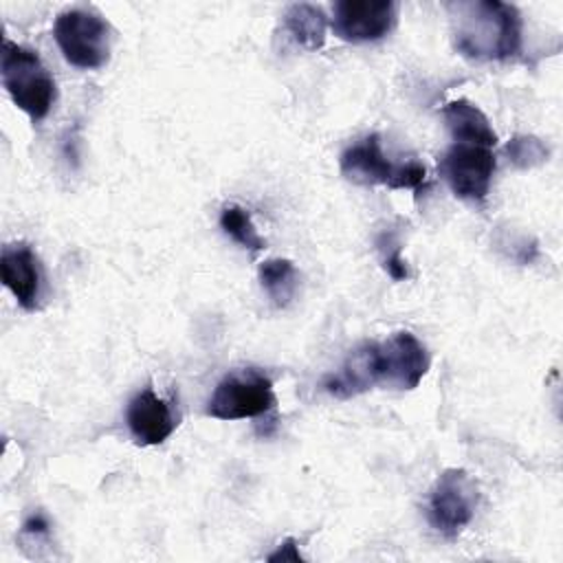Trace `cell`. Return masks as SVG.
<instances>
[{"mask_svg": "<svg viewBox=\"0 0 563 563\" xmlns=\"http://www.w3.org/2000/svg\"><path fill=\"white\" fill-rule=\"evenodd\" d=\"M341 174L358 185H383L389 189H420L427 169L418 161L394 163L380 150L378 134L365 136L361 143L341 154Z\"/></svg>", "mask_w": 563, "mask_h": 563, "instance_id": "5", "label": "cell"}, {"mask_svg": "<svg viewBox=\"0 0 563 563\" xmlns=\"http://www.w3.org/2000/svg\"><path fill=\"white\" fill-rule=\"evenodd\" d=\"M477 504L479 490L475 479L464 468H446L429 490L427 519L438 532L455 537L473 521Z\"/></svg>", "mask_w": 563, "mask_h": 563, "instance_id": "7", "label": "cell"}, {"mask_svg": "<svg viewBox=\"0 0 563 563\" xmlns=\"http://www.w3.org/2000/svg\"><path fill=\"white\" fill-rule=\"evenodd\" d=\"M0 279L24 310H35L42 288L40 262L29 244H9L0 255Z\"/></svg>", "mask_w": 563, "mask_h": 563, "instance_id": "11", "label": "cell"}, {"mask_svg": "<svg viewBox=\"0 0 563 563\" xmlns=\"http://www.w3.org/2000/svg\"><path fill=\"white\" fill-rule=\"evenodd\" d=\"M277 398L273 391V380L249 367L229 372L213 389L207 400L205 413L216 420H244L257 418L275 409Z\"/></svg>", "mask_w": 563, "mask_h": 563, "instance_id": "6", "label": "cell"}, {"mask_svg": "<svg viewBox=\"0 0 563 563\" xmlns=\"http://www.w3.org/2000/svg\"><path fill=\"white\" fill-rule=\"evenodd\" d=\"M220 227L222 231L235 240L240 246L251 251H262L266 246L264 238L257 233L251 213L240 205H227L220 213Z\"/></svg>", "mask_w": 563, "mask_h": 563, "instance_id": "15", "label": "cell"}, {"mask_svg": "<svg viewBox=\"0 0 563 563\" xmlns=\"http://www.w3.org/2000/svg\"><path fill=\"white\" fill-rule=\"evenodd\" d=\"M455 48L471 59H510L521 51V15L499 0L451 2Z\"/></svg>", "mask_w": 563, "mask_h": 563, "instance_id": "2", "label": "cell"}, {"mask_svg": "<svg viewBox=\"0 0 563 563\" xmlns=\"http://www.w3.org/2000/svg\"><path fill=\"white\" fill-rule=\"evenodd\" d=\"M495 169L497 158L493 147L475 143H453L440 158L442 178L462 200H484L490 191Z\"/></svg>", "mask_w": 563, "mask_h": 563, "instance_id": "8", "label": "cell"}, {"mask_svg": "<svg viewBox=\"0 0 563 563\" xmlns=\"http://www.w3.org/2000/svg\"><path fill=\"white\" fill-rule=\"evenodd\" d=\"M268 561L275 563V561H303V556L299 554V548H297V541L295 539H286L284 543H279V548L268 554Z\"/></svg>", "mask_w": 563, "mask_h": 563, "instance_id": "17", "label": "cell"}, {"mask_svg": "<svg viewBox=\"0 0 563 563\" xmlns=\"http://www.w3.org/2000/svg\"><path fill=\"white\" fill-rule=\"evenodd\" d=\"M260 284L275 308H286L292 303L299 290V271L286 257H271L257 268Z\"/></svg>", "mask_w": 563, "mask_h": 563, "instance_id": "14", "label": "cell"}, {"mask_svg": "<svg viewBox=\"0 0 563 563\" xmlns=\"http://www.w3.org/2000/svg\"><path fill=\"white\" fill-rule=\"evenodd\" d=\"M506 156L512 161V165L526 169L541 165L548 158V147L537 136H515L506 145Z\"/></svg>", "mask_w": 563, "mask_h": 563, "instance_id": "16", "label": "cell"}, {"mask_svg": "<svg viewBox=\"0 0 563 563\" xmlns=\"http://www.w3.org/2000/svg\"><path fill=\"white\" fill-rule=\"evenodd\" d=\"M396 26L391 0H341L332 7V31L345 42H376Z\"/></svg>", "mask_w": 563, "mask_h": 563, "instance_id": "9", "label": "cell"}, {"mask_svg": "<svg viewBox=\"0 0 563 563\" xmlns=\"http://www.w3.org/2000/svg\"><path fill=\"white\" fill-rule=\"evenodd\" d=\"M0 75L11 101L31 121H42L51 112L57 99V86L53 75L40 59L37 51L4 40L0 55Z\"/></svg>", "mask_w": 563, "mask_h": 563, "instance_id": "3", "label": "cell"}, {"mask_svg": "<svg viewBox=\"0 0 563 563\" xmlns=\"http://www.w3.org/2000/svg\"><path fill=\"white\" fill-rule=\"evenodd\" d=\"M442 119L453 136V143H475L484 147L497 145V134L488 117L466 99L449 101L442 108Z\"/></svg>", "mask_w": 563, "mask_h": 563, "instance_id": "12", "label": "cell"}, {"mask_svg": "<svg viewBox=\"0 0 563 563\" xmlns=\"http://www.w3.org/2000/svg\"><path fill=\"white\" fill-rule=\"evenodd\" d=\"M125 422L136 444L154 446L174 433L178 416L167 400H163L152 387H145L128 402Z\"/></svg>", "mask_w": 563, "mask_h": 563, "instance_id": "10", "label": "cell"}, {"mask_svg": "<svg viewBox=\"0 0 563 563\" xmlns=\"http://www.w3.org/2000/svg\"><path fill=\"white\" fill-rule=\"evenodd\" d=\"M429 352L416 334L400 330L385 341H365L350 350L339 372L323 380V389L334 398L358 396L374 385L409 391L429 372Z\"/></svg>", "mask_w": 563, "mask_h": 563, "instance_id": "1", "label": "cell"}, {"mask_svg": "<svg viewBox=\"0 0 563 563\" xmlns=\"http://www.w3.org/2000/svg\"><path fill=\"white\" fill-rule=\"evenodd\" d=\"M22 532H29V534H46V532H48V523H46V519H44L42 515H35V517H31V519L24 521Z\"/></svg>", "mask_w": 563, "mask_h": 563, "instance_id": "18", "label": "cell"}, {"mask_svg": "<svg viewBox=\"0 0 563 563\" xmlns=\"http://www.w3.org/2000/svg\"><path fill=\"white\" fill-rule=\"evenodd\" d=\"M53 37L64 59L75 68L97 70L110 59V24L92 11L68 9L59 13L53 24Z\"/></svg>", "mask_w": 563, "mask_h": 563, "instance_id": "4", "label": "cell"}, {"mask_svg": "<svg viewBox=\"0 0 563 563\" xmlns=\"http://www.w3.org/2000/svg\"><path fill=\"white\" fill-rule=\"evenodd\" d=\"M286 33L306 51H319L325 44L328 18L325 13L308 2L290 4L284 13Z\"/></svg>", "mask_w": 563, "mask_h": 563, "instance_id": "13", "label": "cell"}]
</instances>
